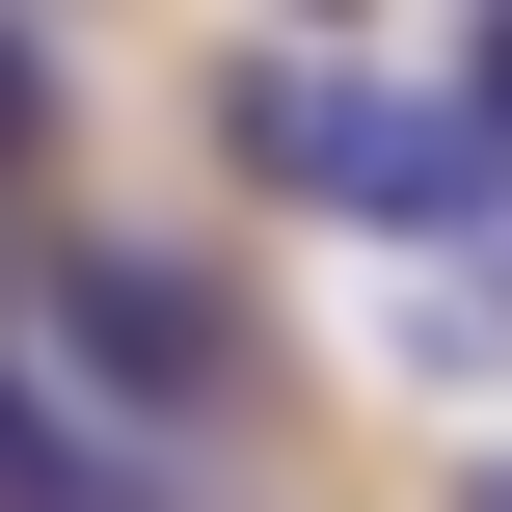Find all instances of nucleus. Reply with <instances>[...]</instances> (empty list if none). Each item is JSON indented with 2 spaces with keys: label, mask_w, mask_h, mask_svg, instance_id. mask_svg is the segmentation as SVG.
Instances as JSON below:
<instances>
[{
  "label": "nucleus",
  "mask_w": 512,
  "mask_h": 512,
  "mask_svg": "<svg viewBox=\"0 0 512 512\" xmlns=\"http://www.w3.org/2000/svg\"><path fill=\"white\" fill-rule=\"evenodd\" d=\"M243 162H270V189H324V216H378V243H486V216H512V162L459 135V108L324 81V54H270V81H243Z\"/></svg>",
  "instance_id": "f257e3e1"
},
{
  "label": "nucleus",
  "mask_w": 512,
  "mask_h": 512,
  "mask_svg": "<svg viewBox=\"0 0 512 512\" xmlns=\"http://www.w3.org/2000/svg\"><path fill=\"white\" fill-rule=\"evenodd\" d=\"M54 351H81V378H135L162 432H189V405H243V297H216V270H162V243H54Z\"/></svg>",
  "instance_id": "f03ea898"
},
{
  "label": "nucleus",
  "mask_w": 512,
  "mask_h": 512,
  "mask_svg": "<svg viewBox=\"0 0 512 512\" xmlns=\"http://www.w3.org/2000/svg\"><path fill=\"white\" fill-rule=\"evenodd\" d=\"M135 486H162L135 432H81V405H27V378H0V512H135Z\"/></svg>",
  "instance_id": "7ed1b4c3"
},
{
  "label": "nucleus",
  "mask_w": 512,
  "mask_h": 512,
  "mask_svg": "<svg viewBox=\"0 0 512 512\" xmlns=\"http://www.w3.org/2000/svg\"><path fill=\"white\" fill-rule=\"evenodd\" d=\"M27 135H54V81H27V54H0V162H27Z\"/></svg>",
  "instance_id": "20e7f679"
},
{
  "label": "nucleus",
  "mask_w": 512,
  "mask_h": 512,
  "mask_svg": "<svg viewBox=\"0 0 512 512\" xmlns=\"http://www.w3.org/2000/svg\"><path fill=\"white\" fill-rule=\"evenodd\" d=\"M459 512H512V432H486V459H459Z\"/></svg>",
  "instance_id": "39448f33"
},
{
  "label": "nucleus",
  "mask_w": 512,
  "mask_h": 512,
  "mask_svg": "<svg viewBox=\"0 0 512 512\" xmlns=\"http://www.w3.org/2000/svg\"><path fill=\"white\" fill-rule=\"evenodd\" d=\"M297 27H324V0H297Z\"/></svg>",
  "instance_id": "423d86ee"
}]
</instances>
